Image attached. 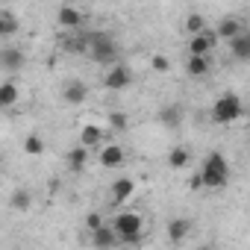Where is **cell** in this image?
I'll use <instances>...</instances> for the list:
<instances>
[{
  "label": "cell",
  "mask_w": 250,
  "mask_h": 250,
  "mask_svg": "<svg viewBox=\"0 0 250 250\" xmlns=\"http://www.w3.org/2000/svg\"><path fill=\"white\" fill-rule=\"evenodd\" d=\"M133 191H136V183H133L130 177H121V180H115V183L109 186V197H112L115 206H124V203L133 197Z\"/></svg>",
  "instance_id": "9c48e42d"
},
{
  "label": "cell",
  "mask_w": 250,
  "mask_h": 250,
  "mask_svg": "<svg viewBox=\"0 0 250 250\" xmlns=\"http://www.w3.org/2000/svg\"><path fill=\"white\" fill-rule=\"evenodd\" d=\"M88 235H91V244H94L97 250H112V247H118V238H115V232H112L109 224H103L100 229H94V232H88Z\"/></svg>",
  "instance_id": "5bb4252c"
},
{
  "label": "cell",
  "mask_w": 250,
  "mask_h": 250,
  "mask_svg": "<svg viewBox=\"0 0 250 250\" xmlns=\"http://www.w3.org/2000/svg\"><path fill=\"white\" fill-rule=\"evenodd\" d=\"M215 44H218V39H215V33L206 27L203 33L191 36V42H188V56H209V53L215 50Z\"/></svg>",
  "instance_id": "52a82bcc"
},
{
  "label": "cell",
  "mask_w": 250,
  "mask_h": 250,
  "mask_svg": "<svg viewBox=\"0 0 250 250\" xmlns=\"http://www.w3.org/2000/svg\"><path fill=\"white\" fill-rule=\"evenodd\" d=\"M18 33V18L9 12H0V39H9Z\"/></svg>",
  "instance_id": "603a6c76"
},
{
  "label": "cell",
  "mask_w": 250,
  "mask_h": 250,
  "mask_svg": "<svg viewBox=\"0 0 250 250\" xmlns=\"http://www.w3.org/2000/svg\"><path fill=\"white\" fill-rule=\"evenodd\" d=\"M194 180H197V186L212 188V191L224 188V186L229 183V165H227V156L218 153V150H212V153L203 159V168H200V174H197Z\"/></svg>",
  "instance_id": "6da1fadb"
},
{
  "label": "cell",
  "mask_w": 250,
  "mask_h": 250,
  "mask_svg": "<svg viewBox=\"0 0 250 250\" xmlns=\"http://www.w3.org/2000/svg\"><path fill=\"white\" fill-rule=\"evenodd\" d=\"M18 97H21V91H18V85L12 80L0 83V109H12L18 103Z\"/></svg>",
  "instance_id": "d6986e66"
},
{
  "label": "cell",
  "mask_w": 250,
  "mask_h": 250,
  "mask_svg": "<svg viewBox=\"0 0 250 250\" xmlns=\"http://www.w3.org/2000/svg\"><path fill=\"white\" fill-rule=\"evenodd\" d=\"M188 162H191V153H188V147H171V153H168V168H174V171H183V168H188Z\"/></svg>",
  "instance_id": "ffe728a7"
},
{
  "label": "cell",
  "mask_w": 250,
  "mask_h": 250,
  "mask_svg": "<svg viewBox=\"0 0 250 250\" xmlns=\"http://www.w3.org/2000/svg\"><path fill=\"white\" fill-rule=\"evenodd\" d=\"M241 115H244V103H241V97L235 91L221 94L215 100V106H212V121L215 124H235Z\"/></svg>",
  "instance_id": "277c9868"
},
{
  "label": "cell",
  "mask_w": 250,
  "mask_h": 250,
  "mask_svg": "<svg viewBox=\"0 0 250 250\" xmlns=\"http://www.w3.org/2000/svg\"><path fill=\"white\" fill-rule=\"evenodd\" d=\"M109 127L115 133H127L130 130V118L124 115V112H109Z\"/></svg>",
  "instance_id": "d4e9b609"
},
{
  "label": "cell",
  "mask_w": 250,
  "mask_h": 250,
  "mask_svg": "<svg viewBox=\"0 0 250 250\" xmlns=\"http://www.w3.org/2000/svg\"><path fill=\"white\" fill-rule=\"evenodd\" d=\"M109 227H112L118 244H133V241H139L142 232H145V221H142L139 212H118Z\"/></svg>",
  "instance_id": "7a4b0ae2"
},
{
  "label": "cell",
  "mask_w": 250,
  "mask_h": 250,
  "mask_svg": "<svg viewBox=\"0 0 250 250\" xmlns=\"http://www.w3.org/2000/svg\"><path fill=\"white\" fill-rule=\"evenodd\" d=\"M194 250H212V247H194Z\"/></svg>",
  "instance_id": "f1b7e54d"
},
{
  "label": "cell",
  "mask_w": 250,
  "mask_h": 250,
  "mask_svg": "<svg viewBox=\"0 0 250 250\" xmlns=\"http://www.w3.org/2000/svg\"><path fill=\"white\" fill-rule=\"evenodd\" d=\"M156 121L162 124L165 130H180V124H183V109H180L177 103H171V106H162V109L156 112Z\"/></svg>",
  "instance_id": "8fae6325"
},
{
  "label": "cell",
  "mask_w": 250,
  "mask_h": 250,
  "mask_svg": "<svg viewBox=\"0 0 250 250\" xmlns=\"http://www.w3.org/2000/svg\"><path fill=\"white\" fill-rule=\"evenodd\" d=\"M85 165H88V147H83V145L71 147L68 150V171L80 174V171H85Z\"/></svg>",
  "instance_id": "9a60e30c"
},
{
  "label": "cell",
  "mask_w": 250,
  "mask_h": 250,
  "mask_svg": "<svg viewBox=\"0 0 250 250\" xmlns=\"http://www.w3.org/2000/svg\"><path fill=\"white\" fill-rule=\"evenodd\" d=\"M100 227H103L100 212H88V218H85V229H88V232H94V229H100Z\"/></svg>",
  "instance_id": "83f0119b"
},
{
  "label": "cell",
  "mask_w": 250,
  "mask_h": 250,
  "mask_svg": "<svg viewBox=\"0 0 250 250\" xmlns=\"http://www.w3.org/2000/svg\"><path fill=\"white\" fill-rule=\"evenodd\" d=\"M100 142H103V130L97 127V124H85L83 133H80V145L91 147V145H100Z\"/></svg>",
  "instance_id": "7402d4cb"
},
{
  "label": "cell",
  "mask_w": 250,
  "mask_h": 250,
  "mask_svg": "<svg viewBox=\"0 0 250 250\" xmlns=\"http://www.w3.org/2000/svg\"><path fill=\"white\" fill-rule=\"evenodd\" d=\"M9 206L15 209V212H30V206H33V194H30V188H15L12 191V197H9Z\"/></svg>",
  "instance_id": "44dd1931"
},
{
  "label": "cell",
  "mask_w": 250,
  "mask_h": 250,
  "mask_svg": "<svg viewBox=\"0 0 250 250\" xmlns=\"http://www.w3.org/2000/svg\"><path fill=\"white\" fill-rule=\"evenodd\" d=\"M85 42H88L85 53H88L97 65H103V68L118 65V44H115V39H109L106 33H88Z\"/></svg>",
  "instance_id": "3957f363"
},
{
  "label": "cell",
  "mask_w": 250,
  "mask_h": 250,
  "mask_svg": "<svg viewBox=\"0 0 250 250\" xmlns=\"http://www.w3.org/2000/svg\"><path fill=\"white\" fill-rule=\"evenodd\" d=\"M24 150H27L30 156H42V153H44V142H42V136H36V133L27 136V139H24Z\"/></svg>",
  "instance_id": "484cf974"
},
{
  "label": "cell",
  "mask_w": 250,
  "mask_h": 250,
  "mask_svg": "<svg viewBox=\"0 0 250 250\" xmlns=\"http://www.w3.org/2000/svg\"><path fill=\"white\" fill-rule=\"evenodd\" d=\"M212 33H215V39H227V42H232L235 36H241V33H247V30H244V24H241L238 18L229 15V18H221L218 27H215Z\"/></svg>",
  "instance_id": "30bf717a"
},
{
  "label": "cell",
  "mask_w": 250,
  "mask_h": 250,
  "mask_svg": "<svg viewBox=\"0 0 250 250\" xmlns=\"http://www.w3.org/2000/svg\"><path fill=\"white\" fill-rule=\"evenodd\" d=\"M56 21H59L65 30H80L85 18H83V12H80L77 6H62V9L56 12Z\"/></svg>",
  "instance_id": "4fadbf2b"
},
{
  "label": "cell",
  "mask_w": 250,
  "mask_h": 250,
  "mask_svg": "<svg viewBox=\"0 0 250 250\" xmlns=\"http://www.w3.org/2000/svg\"><path fill=\"white\" fill-rule=\"evenodd\" d=\"M24 62H27V53L21 47H0V71L15 74L24 68Z\"/></svg>",
  "instance_id": "ba28073f"
},
{
  "label": "cell",
  "mask_w": 250,
  "mask_h": 250,
  "mask_svg": "<svg viewBox=\"0 0 250 250\" xmlns=\"http://www.w3.org/2000/svg\"><path fill=\"white\" fill-rule=\"evenodd\" d=\"M186 71H188V77L200 80V77H206V74L212 71V62H209V56H188Z\"/></svg>",
  "instance_id": "e0dca14e"
},
{
  "label": "cell",
  "mask_w": 250,
  "mask_h": 250,
  "mask_svg": "<svg viewBox=\"0 0 250 250\" xmlns=\"http://www.w3.org/2000/svg\"><path fill=\"white\" fill-rule=\"evenodd\" d=\"M165 232H168V238H171L174 244H180V241L188 238V232H191V221H188V218H171L168 227H165Z\"/></svg>",
  "instance_id": "7c38bea8"
},
{
  "label": "cell",
  "mask_w": 250,
  "mask_h": 250,
  "mask_svg": "<svg viewBox=\"0 0 250 250\" xmlns=\"http://www.w3.org/2000/svg\"><path fill=\"white\" fill-rule=\"evenodd\" d=\"M150 68H153L156 74H168V71H171V62H168V56H162V53H156V56L150 59Z\"/></svg>",
  "instance_id": "4316f807"
},
{
  "label": "cell",
  "mask_w": 250,
  "mask_h": 250,
  "mask_svg": "<svg viewBox=\"0 0 250 250\" xmlns=\"http://www.w3.org/2000/svg\"><path fill=\"white\" fill-rule=\"evenodd\" d=\"M103 85L109 88V91H121V88H127V85H133V71L127 68V65H112V68H106V74H103Z\"/></svg>",
  "instance_id": "5b68a950"
},
{
  "label": "cell",
  "mask_w": 250,
  "mask_h": 250,
  "mask_svg": "<svg viewBox=\"0 0 250 250\" xmlns=\"http://www.w3.org/2000/svg\"><path fill=\"white\" fill-rule=\"evenodd\" d=\"M100 165L103 168H121L124 165V147H118V145L103 147L100 150Z\"/></svg>",
  "instance_id": "ac0fdd59"
},
{
  "label": "cell",
  "mask_w": 250,
  "mask_h": 250,
  "mask_svg": "<svg viewBox=\"0 0 250 250\" xmlns=\"http://www.w3.org/2000/svg\"><path fill=\"white\" fill-rule=\"evenodd\" d=\"M183 27H186V33H188V36H197V33H203V30H206V18H203L200 12H191V15L186 18V24H183Z\"/></svg>",
  "instance_id": "cb8c5ba5"
},
{
  "label": "cell",
  "mask_w": 250,
  "mask_h": 250,
  "mask_svg": "<svg viewBox=\"0 0 250 250\" xmlns=\"http://www.w3.org/2000/svg\"><path fill=\"white\" fill-rule=\"evenodd\" d=\"M229 53L238 59V62H247L250 59V33H241L229 42Z\"/></svg>",
  "instance_id": "2e32d148"
},
{
  "label": "cell",
  "mask_w": 250,
  "mask_h": 250,
  "mask_svg": "<svg viewBox=\"0 0 250 250\" xmlns=\"http://www.w3.org/2000/svg\"><path fill=\"white\" fill-rule=\"evenodd\" d=\"M59 97H62V103H68V106H83V103L88 100V85H85L83 80H68V83H62Z\"/></svg>",
  "instance_id": "8992f818"
}]
</instances>
